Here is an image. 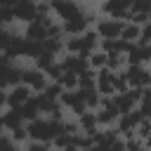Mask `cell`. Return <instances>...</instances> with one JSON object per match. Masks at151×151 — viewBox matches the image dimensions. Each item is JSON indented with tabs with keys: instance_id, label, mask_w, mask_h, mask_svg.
I'll return each instance as SVG.
<instances>
[{
	"instance_id": "cell-40",
	"label": "cell",
	"mask_w": 151,
	"mask_h": 151,
	"mask_svg": "<svg viewBox=\"0 0 151 151\" xmlns=\"http://www.w3.org/2000/svg\"><path fill=\"white\" fill-rule=\"evenodd\" d=\"M14 5H17V0H0L2 9H14Z\"/></svg>"
},
{
	"instance_id": "cell-12",
	"label": "cell",
	"mask_w": 151,
	"mask_h": 151,
	"mask_svg": "<svg viewBox=\"0 0 151 151\" xmlns=\"http://www.w3.org/2000/svg\"><path fill=\"white\" fill-rule=\"evenodd\" d=\"M59 66H61L64 71H68V73H76V76H80L83 71L90 68V66H87V59H85L83 54H61Z\"/></svg>"
},
{
	"instance_id": "cell-30",
	"label": "cell",
	"mask_w": 151,
	"mask_h": 151,
	"mask_svg": "<svg viewBox=\"0 0 151 151\" xmlns=\"http://www.w3.org/2000/svg\"><path fill=\"white\" fill-rule=\"evenodd\" d=\"M151 0H130V14H149Z\"/></svg>"
},
{
	"instance_id": "cell-20",
	"label": "cell",
	"mask_w": 151,
	"mask_h": 151,
	"mask_svg": "<svg viewBox=\"0 0 151 151\" xmlns=\"http://www.w3.org/2000/svg\"><path fill=\"white\" fill-rule=\"evenodd\" d=\"M42 42H35V40H28V38H21V57H28V59H35L38 54H42Z\"/></svg>"
},
{
	"instance_id": "cell-36",
	"label": "cell",
	"mask_w": 151,
	"mask_h": 151,
	"mask_svg": "<svg viewBox=\"0 0 151 151\" xmlns=\"http://www.w3.org/2000/svg\"><path fill=\"white\" fill-rule=\"evenodd\" d=\"M137 45H151V21L142 26V33H139V40Z\"/></svg>"
},
{
	"instance_id": "cell-38",
	"label": "cell",
	"mask_w": 151,
	"mask_h": 151,
	"mask_svg": "<svg viewBox=\"0 0 151 151\" xmlns=\"http://www.w3.org/2000/svg\"><path fill=\"white\" fill-rule=\"evenodd\" d=\"M64 73V68L59 66V61L54 64V66H50L47 71H45V76H47V80H59V76Z\"/></svg>"
},
{
	"instance_id": "cell-3",
	"label": "cell",
	"mask_w": 151,
	"mask_h": 151,
	"mask_svg": "<svg viewBox=\"0 0 151 151\" xmlns=\"http://www.w3.org/2000/svg\"><path fill=\"white\" fill-rule=\"evenodd\" d=\"M59 104L64 106V111H71L73 118H78L80 113L87 111L85 106V97H83V90H64L59 94Z\"/></svg>"
},
{
	"instance_id": "cell-11",
	"label": "cell",
	"mask_w": 151,
	"mask_h": 151,
	"mask_svg": "<svg viewBox=\"0 0 151 151\" xmlns=\"http://www.w3.org/2000/svg\"><path fill=\"white\" fill-rule=\"evenodd\" d=\"M31 97H33V92H31L24 83L12 85V87L7 90V109H19V106H24Z\"/></svg>"
},
{
	"instance_id": "cell-33",
	"label": "cell",
	"mask_w": 151,
	"mask_h": 151,
	"mask_svg": "<svg viewBox=\"0 0 151 151\" xmlns=\"http://www.w3.org/2000/svg\"><path fill=\"white\" fill-rule=\"evenodd\" d=\"M61 92H64V90H61V85H59V83H54V80H50V83H47V87L42 90V94H47L50 99H57V101H59V94H61Z\"/></svg>"
},
{
	"instance_id": "cell-46",
	"label": "cell",
	"mask_w": 151,
	"mask_h": 151,
	"mask_svg": "<svg viewBox=\"0 0 151 151\" xmlns=\"http://www.w3.org/2000/svg\"><path fill=\"white\" fill-rule=\"evenodd\" d=\"M142 151H151V149H142Z\"/></svg>"
},
{
	"instance_id": "cell-14",
	"label": "cell",
	"mask_w": 151,
	"mask_h": 151,
	"mask_svg": "<svg viewBox=\"0 0 151 151\" xmlns=\"http://www.w3.org/2000/svg\"><path fill=\"white\" fill-rule=\"evenodd\" d=\"M24 38H28V40H35V42H42V40L47 38V26H45V24H40L38 19H33L31 24H26Z\"/></svg>"
},
{
	"instance_id": "cell-25",
	"label": "cell",
	"mask_w": 151,
	"mask_h": 151,
	"mask_svg": "<svg viewBox=\"0 0 151 151\" xmlns=\"http://www.w3.org/2000/svg\"><path fill=\"white\" fill-rule=\"evenodd\" d=\"M87 66H90L92 71H101V68H106V54H104L101 50L90 52V54H87Z\"/></svg>"
},
{
	"instance_id": "cell-15",
	"label": "cell",
	"mask_w": 151,
	"mask_h": 151,
	"mask_svg": "<svg viewBox=\"0 0 151 151\" xmlns=\"http://www.w3.org/2000/svg\"><path fill=\"white\" fill-rule=\"evenodd\" d=\"M87 28H90V24H87L85 17H80V19H71V21H64V24H61L64 35H83Z\"/></svg>"
},
{
	"instance_id": "cell-48",
	"label": "cell",
	"mask_w": 151,
	"mask_h": 151,
	"mask_svg": "<svg viewBox=\"0 0 151 151\" xmlns=\"http://www.w3.org/2000/svg\"><path fill=\"white\" fill-rule=\"evenodd\" d=\"M149 47H151V45H149Z\"/></svg>"
},
{
	"instance_id": "cell-32",
	"label": "cell",
	"mask_w": 151,
	"mask_h": 151,
	"mask_svg": "<svg viewBox=\"0 0 151 151\" xmlns=\"http://www.w3.org/2000/svg\"><path fill=\"white\" fill-rule=\"evenodd\" d=\"M9 139L19 146V144H24V142H28V132H26V125H21V127H17V130H9Z\"/></svg>"
},
{
	"instance_id": "cell-16",
	"label": "cell",
	"mask_w": 151,
	"mask_h": 151,
	"mask_svg": "<svg viewBox=\"0 0 151 151\" xmlns=\"http://www.w3.org/2000/svg\"><path fill=\"white\" fill-rule=\"evenodd\" d=\"M0 120H2V125H5L7 132H9V130H17V127H21V125H26L19 109H7V111L0 116Z\"/></svg>"
},
{
	"instance_id": "cell-18",
	"label": "cell",
	"mask_w": 151,
	"mask_h": 151,
	"mask_svg": "<svg viewBox=\"0 0 151 151\" xmlns=\"http://www.w3.org/2000/svg\"><path fill=\"white\" fill-rule=\"evenodd\" d=\"M113 104H116L118 113H130L132 109H137V101L130 97V90L127 92H120V94H113Z\"/></svg>"
},
{
	"instance_id": "cell-9",
	"label": "cell",
	"mask_w": 151,
	"mask_h": 151,
	"mask_svg": "<svg viewBox=\"0 0 151 151\" xmlns=\"http://www.w3.org/2000/svg\"><path fill=\"white\" fill-rule=\"evenodd\" d=\"M125 61H127V66H146V64H151V47L132 42L130 50L125 52Z\"/></svg>"
},
{
	"instance_id": "cell-34",
	"label": "cell",
	"mask_w": 151,
	"mask_h": 151,
	"mask_svg": "<svg viewBox=\"0 0 151 151\" xmlns=\"http://www.w3.org/2000/svg\"><path fill=\"white\" fill-rule=\"evenodd\" d=\"M144 149V142L139 137H125V151H142Z\"/></svg>"
},
{
	"instance_id": "cell-6",
	"label": "cell",
	"mask_w": 151,
	"mask_h": 151,
	"mask_svg": "<svg viewBox=\"0 0 151 151\" xmlns=\"http://www.w3.org/2000/svg\"><path fill=\"white\" fill-rule=\"evenodd\" d=\"M123 26H125V21H120V19L101 17V19H97L94 31H97V35H99V38H111V40H116V38H120Z\"/></svg>"
},
{
	"instance_id": "cell-44",
	"label": "cell",
	"mask_w": 151,
	"mask_h": 151,
	"mask_svg": "<svg viewBox=\"0 0 151 151\" xmlns=\"http://www.w3.org/2000/svg\"><path fill=\"white\" fill-rule=\"evenodd\" d=\"M80 151H97V149H94V146H90V149H80Z\"/></svg>"
},
{
	"instance_id": "cell-37",
	"label": "cell",
	"mask_w": 151,
	"mask_h": 151,
	"mask_svg": "<svg viewBox=\"0 0 151 151\" xmlns=\"http://www.w3.org/2000/svg\"><path fill=\"white\" fill-rule=\"evenodd\" d=\"M26 151H52V144H42V142H33V139H28Z\"/></svg>"
},
{
	"instance_id": "cell-47",
	"label": "cell",
	"mask_w": 151,
	"mask_h": 151,
	"mask_svg": "<svg viewBox=\"0 0 151 151\" xmlns=\"http://www.w3.org/2000/svg\"><path fill=\"white\" fill-rule=\"evenodd\" d=\"M123 151H125V149H123Z\"/></svg>"
},
{
	"instance_id": "cell-31",
	"label": "cell",
	"mask_w": 151,
	"mask_h": 151,
	"mask_svg": "<svg viewBox=\"0 0 151 151\" xmlns=\"http://www.w3.org/2000/svg\"><path fill=\"white\" fill-rule=\"evenodd\" d=\"M71 137H73V134H66V132L57 134V137L52 139V146H54V151H64V149H68V146H71Z\"/></svg>"
},
{
	"instance_id": "cell-21",
	"label": "cell",
	"mask_w": 151,
	"mask_h": 151,
	"mask_svg": "<svg viewBox=\"0 0 151 151\" xmlns=\"http://www.w3.org/2000/svg\"><path fill=\"white\" fill-rule=\"evenodd\" d=\"M19 111H21L24 123H31V120L40 118V109H38V104H35V97H31V99H28L24 106H19Z\"/></svg>"
},
{
	"instance_id": "cell-27",
	"label": "cell",
	"mask_w": 151,
	"mask_h": 151,
	"mask_svg": "<svg viewBox=\"0 0 151 151\" xmlns=\"http://www.w3.org/2000/svg\"><path fill=\"white\" fill-rule=\"evenodd\" d=\"M94 78H97V71L87 68L78 76V90H94Z\"/></svg>"
},
{
	"instance_id": "cell-8",
	"label": "cell",
	"mask_w": 151,
	"mask_h": 151,
	"mask_svg": "<svg viewBox=\"0 0 151 151\" xmlns=\"http://www.w3.org/2000/svg\"><path fill=\"white\" fill-rule=\"evenodd\" d=\"M99 9H101V14L109 17V19H120V21H125L127 14H130V0H104Z\"/></svg>"
},
{
	"instance_id": "cell-5",
	"label": "cell",
	"mask_w": 151,
	"mask_h": 151,
	"mask_svg": "<svg viewBox=\"0 0 151 151\" xmlns=\"http://www.w3.org/2000/svg\"><path fill=\"white\" fill-rule=\"evenodd\" d=\"M123 73H125L130 87H139V90L151 87V68L149 66H125Z\"/></svg>"
},
{
	"instance_id": "cell-4",
	"label": "cell",
	"mask_w": 151,
	"mask_h": 151,
	"mask_svg": "<svg viewBox=\"0 0 151 151\" xmlns=\"http://www.w3.org/2000/svg\"><path fill=\"white\" fill-rule=\"evenodd\" d=\"M52 14H57L59 21L64 24V21L85 17V9H83L76 0H59V2H52Z\"/></svg>"
},
{
	"instance_id": "cell-35",
	"label": "cell",
	"mask_w": 151,
	"mask_h": 151,
	"mask_svg": "<svg viewBox=\"0 0 151 151\" xmlns=\"http://www.w3.org/2000/svg\"><path fill=\"white\" fill-rule=\"evenodd\" d=\"M12 35H14V33H12L9 28H0V54H2V52L9 47V42H12Z\"/></svg>"
},
{
	"instance_id": "cell-26",
	"label": "cell",
	"mask_w": 151,
	"mask_h": 151,
	"mask_svg": "<svg viewBox=\"0 0 151 151\" xmlns=\"http://www.w3.org/2000/svg\"><path fill=\"white\" fill-rule=\"evenodd\" d=\"M57 61H59V59H57L54 54H50V52H42V54H38V57L33 59L35 68H38V71H42V73H45V71H47L50 66H54Z\"/></svg>"
},
{
	"instance_id": "cell-22",
	"label": "cell",
	"mask_w": 151,
	"mask_h": 151,
	"mask_svg": "<svg viewBox=\"0 0 151 151\" xmlns=\"http://www.w3.org/2000/svg\"><path fill=\"white\" fill-rule=\"evenodd\" d=\"M42 50L54 54V57H61L64 54V35L61 38H45L42 40Z\"/></svg>"
},
{
	"instance_id": "cell-28",
	"label": "cell",
	"mask_w": 151,
	"mask_h": 151,
	"mask_svg": "<svg viewBox=\"0 0 151 151\" xmlns=\"http://www.w3.org/2000/svg\"><path fill=\"white\" fill-rule=\"evenodd\" d=\"M83 97H85V106H87V111H97V109H99V104H101V94L97 92V87H94V90H83Z\"/></svg>"
},
{
	"instance_id": "cell-7",
	"label": "cell",
	"mask_w": 151,
	"mask_h": 151,
	"mask_svg": "<svg viewBox=\"0 0 151 151\" xmlns=\"http://www.w3.org/2000/svg\"><path fill=\"white\" fill-rule=\"evenodd\" d=\"M21 83L35 94V92H42L50 80H47V76H45L42 71H38L35 66H31V68H24V71H21Z\"/></svg>"
},
{
	"instance_id": "cell-13",
	"label": "cell",
	"mask_w": 151,
	"mask_h": 151,
	"mask_svg": "<svg viewBox=\"0 0 151 151\" xmlns=\"http://www.w3.org/2000/svg\"><path fill=\"white\" fill-rule=\"evenodd\" d=\"M113 78H116V73H113V71H109V68L97 71L94 87H97V92H99L101 97H113V94H116V92H113Z\"/></svg>"
},
{
	"instance_id": "cell-43",
	"label": "cell",
	"mask_w": 151,
	"mask_h": 151,
	"mask_svg": "<svg viewBox=\"0 0 151 151\" xmlns=\"http://www.w3.org/2000/svg\"><path fill=\"white\" fill-rule=\"evenodd\" d=\"M38 2H50L52 5V2H59V0H38Z\"/></svg>"
},
{
	"instance_id": "cell-2",
	"label": "cell",
	"mask_w": 151,
	"mask_h": 151,
	"mask_svg": "<svg viewBox=\"0 0 151 151\" xmlns=\"http://www.w3.org/2000/svg\"><path fill=\"white\" fill-rule=\"evenodd\" d=\"M21 66H17V61H12L7 54H0V87L9 90L12 85L21 83Z\"/></svg>"
},
{
	"instance_id": "cell-41",
	"label": "cell",
	"mask_w": 151,
	"mask_h": 151,
	"mask_svg": "<svg viewBox=\"0 0 151 151\" xmlns=\"http://www.w3.org/2000/svg\"><path fill=\"white\" fill-rule=\"evenodd\" d=\"M0 106H7V92L0 87Z\"/></svg>"
},
{
	"instance_id": "cell-23",
	"label": "cell",
	"mask_w": 151,
	"mask_h": 151,
	"mask_svg": "<svg viewBox=\"0 0 151 151\" xmlns=\"http://www.w3.org/2000/svg\"><path fill=\"white\" fill-rule=\"evenodd\" d=\"M125 66H127L125 54H118V52H109V54H106V68H109V71L118 73V71H123Z\"/></svg>"
},
{
	"instance_id": "cell-42",
	"label": "cell",
	"mask_w": 151,
	"mask_h": 151,
	"mask_svg": "<svg viewBox=\"0 0 151 151\" xmlns=\"http://www.w3.org/2000/svg\"><path fill=\"white\" fill-rule=\"evenodd\" d=\"M144 149H151V134H149V137L144 139Z\"/></svg>"
},
{
	"instance_id": "cell-24",
	"label": "cell",
	"mask_w": 151,
	"mask_h": 151,
	"mask_svg": "<svg viewBox=\"0 0 151 151\" xmlns=\"http://www.w3.org/2000/svg\"><path fill=\"white\" fill-rule=\"evenodd\" d=\"M139 33H142V26H134V24H130V21H125V26H123V31H120V40H125V42H137L139 40Z\"/></svg>"
},
{
	"instance_id": "cell-19",
	"label": "cell",
	"mask_w": 151,
	"mask_h": 151,
	"mask_svg": "<svg viewBox=\"0 0 151 151\" xmlns=\"http://www.w3.org/2000/svg\"><path fill=\"white\" fill-rule=\"evenodd\" d=\"M78 127H80V132H85V134H90V132H94L99 125H97V116H94V111H85V113H80L78 118Z\"/></svg>"
},
{
	"instance_id": "cell-39",
	"label": "cell",
	"mask_w": 151,
	"mask_h": 151,
	"mask_svg": "<svg viewBox=\"0 0 151 151\" xmlns=\"http://www.w3.org/2000/svg\"><path fill=\"white\" fill-rule=\"evenodd\" d=\"M0 151H17V144L9 139V134H0Z\"/></svg>"
},
{
	"instance_id": "cell-17",
	"label": "cell",
	"mask_w": 151,
	"mask_h": 151,
	"mask_svg": "<svg viewBox=\"0 0 151 151\" xmlns=\"http://www.w3.org/2000/svg\"><path fill=\"white\" fill-rule=\"evenodd\" d=\"M80 40H83V57H87L90 52L99 50V35H97L94 28H87V31L80 35Z\"/></svg>"
},
{
	"instance_id": "cell-29",
	"label": "cell",
	"mask_w": 151,
	"mask_h": 151,
	"mask_svg": "<svg viewBox=\"0 0 151 151\" xmlns=\"http://www.w3.org/2000/svg\"><path fill=\"white\" fill-rule=\"evenodd\" d=\"M54 83H59L61 90H78V76L76 73H68V71H64L59 76V80H54Z\"/></svg>"
},
{
	"instance_id": "cell-10",
	"label": "cell",
	"mask_w": 151,
	"mask_h": 151,
	"mask_svg": "<svg viewBox=\"0 0 151 151\" xmlns=\"http://www.w3.org/2000/svg\"><path fill=\"white\" fill-rule=\"evenodd\" d=\"M12 14H14V21L31 24V21L38 17V0H17Z\"/></svg>"
},
{
	"instance_id": "cell-1",
	"label": "cell",
	"mask_w": 151,
	"mask_h": 151,
	"mask_svg": "<svg viewBox=\"0 0 151 151\" xmlns=\"http://www.w3.org/2000/svg\"><path fill=\"white\" fill-rule=\"evenodd\" d=\"M26 132H28V139L33 142H42V144H52V139L57 134H61V123L57 120H50V118H35L31 123H26Z\"/></svg>"
},
{
	"instance_id": "cell-45",
	"label": "cell",
	"mask_w": 151,
	"mask_h": 151,
	"mask_svg": "<svg viewBox=\"0 0 151 151\" xmlns=\"http://www.w3.org/2000/svg\"><path fill=\"white\" fill-rule=\"evenodd\" d=\"M149 21H151V12H149Z\"/></svg>"
}]
</instances>
